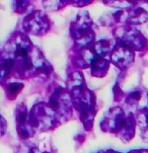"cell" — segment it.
I'll return each instance as SVG.
<instances>
[{
    "label": "cell",
    "instance_id": "3",
    "mask_svg": "<svg viewBox=\"0 0 148 153\" xmlns=\"http://www.w3.org/2000/svg\"><path fill=\"white\" fill-rule=\"evenodd\" d=\"M4 129H5V121L3 120V118L0 116V135L3 134Z\"/></svg>",
    "mask_w": 148,
    "mask_h": 153
},
{
    "label": "cell",
    "instance_id": "2",
    "mask_svg": "<svg viewBox=\"0 0 148 153\" xmlns=\"http://www.w3.org/2000/svg\"><path fill=\"white\" fill-rule=\"evenodd\" d=\"M30 3V0H13V10L16 13H23Z\"/></svg>",
    "mask_w": 148,
    "mask_h": 153
},
{
    "label": "cell",
    "instance_id": "1",
    "mask_svg": "<svg viewBox=\"0 0 148 153\" xmlns=\"http://www.w3.org/2000/svg\"><path fill=\"white\" fill-rule=\"evenodd\" d=\"M22 88V83H9L6 84L5 90H6V95L9 98H14L17 95V93L20 91V89Z\"/></svg>",
    "mask_w": 148,
    "mask_h": 153
}]
</instances>
